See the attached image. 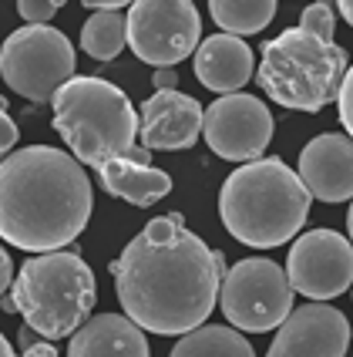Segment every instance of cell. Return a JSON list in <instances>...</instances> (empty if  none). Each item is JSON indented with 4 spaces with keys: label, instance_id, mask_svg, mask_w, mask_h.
Masks as SVG:
<instances>
[{
    "label": "cell",
    "instance_id": "obj_18",
    "mask_svg": "<svg viewBox=\"0 0 353 357\" xmlns=\"http://www.w3.org/2000/svg\"><path fill=\"white\" fill-rule=\"evenodd\" d=\"M168 357H256L253 344L242 337L235 327H219V324H202L196 331L182 334Z\"/></svg>",
    "mask_w": 353,
    "mask_h": 357
},
{
    "label": "cell",
    "instance_id": "obj_12",
    "mask_svg": "<svg viewBox=\"0 0 353 357\" xmlns=\"http://www.w3.org/2000/svg\"><path fill=\"white\" fill-rule=\"evenodd\" d=\"M350 337L353 331L347 314L323 300H313L290 310L266 357H347Z\"/></svg>",
    "mask_w": 353,
    "mask_h": 357
},
{
    "label": "cell",
    "instance_id": "obj_26",
    "mask_svg": "<svg viewBox=\"0 0 353 357\" xmlns=\"http://www.w3.org/2000/svg\"><path fill=\"white\" fill-rule=\"evenodd\" d=\"M10 283H14V259L0 246V297H3V290H10Z\"/></svg>",
    "mask_w": 353,
    "mask_h": 357
},
{
    "label": "cell",
    "instance_id": "obj_25",
    "mask_svg": "<svg viewBox=\"0 0 353 357\" xmlns=\"http://www.w3.org/2000/svg\"><path fill=\"white\" fill-rule=\"evenodd\" d=\"M20 357H58V347L51 340L38 337V340H31L27 347H20Z\"/></svg>",
    "mask_w": 353,
    "mask_h": 357
},
{
    "label": "cell",
    "instance_id": "obj_7",
    "mask_svg": "<svg viewBox=\"0 0 353 357\" xmlns=\"http://www.w3.org/2000/svg\"><path fill=\"white\" fill-rule=\"evenodd\" d=\"M0 78L20 98L51 101L64 81L74 78V44L47 24H24L0 47Z\"/></svg>",
    "mask_w": 353,
    "mask_h": 357
},
{
    "label": "cell",
    "instance_id": "obj_20",
    "mask_svg": "<svg viewBox=\"0 0 353 357\" xmlns=\"http://www.w3.org/2000/svg\"><path fill=\"white\" fill-rule=\"evenodd\" d=\"M209 14L226 34H259L276 17V0H209Z\"/></svg>",
    "mask_w": 353,
    "mask_h": 357
},
{
    "label": "cell",
    "instance_id": "obj_24",
    "mask_svg": "<svg viewBox=\"0 0 353 357\" xmlns=\"http://www.w3.org/2000/svg\"><path fill=\"white\" fill-rule=\"evenodd\" d=\"M17 139H20L17 121L10 119L7 105H3V98H0V159H7V155L14 152V145H17Z\"/></svg>",
    "mask_w": 353,
    "mask_h": 357
},
{
    "label": "cell",
    "instance_id": "obj_23",
    "mask_svg": "<svg viewBox=\"0 0 353 357\" xmlns=\"http://www.w3.org/2000/svg\"><path fill=\"white\" fill-rule=\"evenodd\" d=\"M336 108H340V125L347 128V135L353 139V64L343 75V84L336 91Z\"/></svg>",
    "mask_w": 353,
    "mask_h": 357
},
{
    "label": "cell",
    "instance_id": "obj_30",
    "mask_svg": "<svg viewBox=\"0 0 353 357\" xmlns=\"http://www.w3.org/2000/svg\"><path fill=\"white\" fill-rule=\"evenodd\" d=\"M0 357H17L14 354V347H10V340L3 337V334H0Z\"/></svg>",
    "mask_w": 353,
    "mask_h": 357
},
{
    "label": "cell",
    "instance_id": "obj_4",
    "mask_svg": "<svg viewBox=\"0 0 353 357\" xmlns=\"http://www.w3.org/2000/svg\"><path fill=\"white\" fill-rule=\"evenodd\" d=\"M51 101H54V128L81 165L98 169L108 159L152 165V152L135 145V105L118 84L98 75H74L54 91Z\"/></svg>",
    "mask_w": 353,
    "mask_h": 357
},
{
    "label": "cell",
    "instance_id": "obj_27",
    "mask_svg": "<svg viewBox=\"0 0 353 357\" xmlns=\"http://www.w3.org/2000/svg\"><path fill=\"white\" fill-rule=\"evenodd\" d=\"M152 84H155V91H168V88H178V75L172 68H158L155 75H152Z\"/></svg>",
    "mask_w": 353,
    "mask_h": 357
},
{
    "label": "cell",
    "instance_id": "obj_10",
    "mask_svg": "<svg viewBox=\"0 0 353 357\" xmlns=\"http://www.w3.org/2000/svg\"><path fill=\"white\" fill-rule=\"evenodd\" d=\"M273 115L262 98L233 91L216 98L202 112V135L209 149L226 162H253L273 142Z\"/></svg>",
    "mask_w": 353,
    "mask_h": 357
},
{
    "label": "cell",
    "instance_id": "obj_19",
    "mask_svg": "<svg viewBox=\"0 0 353 357\" xmlns=\"http://www.w3.org/2000/svg\"><path fill=\"white\" fill-rule=\"evenodd\" d=\"M128 47V24L121 10H95L81 27V51L95 61H115Z\"/></svg>",
    "mask_w": 353,
    "mask_h": 357
},
{
    "label": "cell",
    "instance_id": "obj_32",
    "mask_svg": "<svg viewBox=\"0 0 353 357\" xmlns=\"http://www.w3.org/2000/svg\"><path fill=\"white\" fill-rule=\"evenodd\" d=\"M64 3H68V0H64Z\"/></svg>",
    "mask_w": 353,
    "mask_h": 357
},
{
    "label": "cell",
    "instance_id": "obj_2",
    "mask_svg": "<svg viewBox=\"0 0 353 357\" xmlns=\"http://www.w3.org/2000/svg\"><path fill=\"white\" fill-rule=\"evenodd\" d=\"M91 206V178L71 152L24 145L0 162V239L17 250H64L84 233Z\"/></svg>",
    "mask_w": 353,
    "mask_h": 357
},
{
    "label": "cell",
    "instance_id": "obj_15",
    "mask_svg": "<svg viewBox=\"0 0 353 357\" xmlns=\"http://www.w3.org/2000/svg\"><path fill=\"white\" fill-rule=\"evenodd\" d=\"M256 61L253 47L235 34H212V38L198 40L196 47V78L219 95H233L242 91L246 81L253 78Z\"/></svg>",
    "mask_w": 353,
    "mask_h": 357
},
{
    "label": "cell",
    "instance_id": "obj_22",
    "mask_svg": "<svg viewBox=\"0 0 353 357\" xmlns=\"http://www.w3.org/2000/svg\"><path fill=\"white\" fill-rule=\"evenodd\" d=\"M64 7V0H17V14L27 24H47Z\"/></svg>",
    "mask_w": 353,
    "mask_h": 357
},
{
    "label": "cell",
    "instance_id": "obj_14",
    "mask_svg": "<svg viewBox=\"0 0 353 357\" xmlns=\"http://www.w3.org/2000/svg\"><path fill=\"white\" fill-rule=\"evenodd\" d=\"M299 178L306 192L323 202L353 199V139L350 135H316L299 152Z\"/></svg>",
    "mask_w": 353,
    "mask_h": 357
},
{
    "label": "cell",
    "instance_id": "obj_29",
    "mask_svg": "<svg viewBox=\"0 0 353 357\" xmlns=\"http://www.w3.org/2000/svg\"><path fill=\"white\" fill-rule=\"evenodd\" d=\"M334 3L340 7V17H343L353 27V0H334Z\"/></svg>",
    "mask_w": 353,
    "mask_h": 357
},
{
    "label": "cell",
    "instance_id": "obj_21",
    "mask_svg": "<svg viewBox=\"0 0 353 357\" xmlns=\"http://www.w3.org/2000/svg\"><path fill=\"white\" fill-rule=\"evenodd\" d=\"M299 31L313 34L320 40H334L336 31V14H334V0H316L299 14Z\"/></svg>",
    "mask_w": 353,
    "mask_h": 357
},
{
    "label": "cell",
    "instance_id": "obj_11",
    "mask_svg": "<svg viewBox=\"0 0 353 357\" xmlns=\"http://www.w3.org/2000/svg\"><path fill=\"white\" fill-rule=\"evenodd\" d=\"M286 280L310 300H334L353 287V243L336 229L296 236L286 257Z\"/></svg>",
    "mask_w": 353,
    "mask_h": 357
},
{
    "label": "cell",
    "instance_id": "obj_6",
    "mask_svg": "<svg viewBox=\"0 0 353 357\" xmlns=\"http://www.w3.org/2000/svg\"><path fill=\"white\" fill-rule=\"evenodd\" d=\"M347 75V51L334 40H320L299 27L283 31L262 44V61L256 68L259 88L283 108L320 112L330 101Z\"/></svg>",
    "mask_w": 353,
    "mask_h": 357
},
{
    "label": "cell",
    "instance_id": "obj_33",
    "mask_svg": "<svg viewBox=\"0 0 353 357\" xmlns=\"http://www.w3.org/2000/svg\"><path fill=\"white\" fill-rule=\"evenodd\" d=\"M0 162H3V159H0Z\"/></svg>",
    "mask_w": 353,
    "mask_h": 357
},
{
    "label": "cell",
    "instance_id": "obj_5",
    "mask_svg": "<svg viewBox=\"0 0 353 357\" xmlns=\"http://www.w3.org/2000/svg\"><path fill=\"white\" fill-rule=\"evenodd\" d=\"M10 300L34 334L44 340H64L91 317L98 287L81 253L51 250L24 259L10 283Z\"/></svg>",
    "mask_w": 353,
    "mask_h": 357
},
{
    "label": "cell",
    "instance_id": "obj_17",
    "mask_svg": "<svg viewBox=\"0 0 353 357\" xmlns=\"http://www.w3.org/2000/svg\"><path fill=\"white\" fill-rule=\"evenodd\" d=\"M98 182L108 196L125 199L132 206H152V202L172 192L168 172L132 159H108L104 165H98Z\"/></svg>",
    "mask_w": 353,
    "mask_h": 357
},
{
    "label": "cell",
    "instance_id": "obj_9",
    "mask_svg": "<svg viewBox=\"0 0 353 357\" xmlns=\"http://www.w3.org/2000/svg\"><path fill=\"white\" fill-rule=\"evenodd\" d=\"M128 47L152 68L185 61L202 40V17L192 0H135L125 14Z\"/></svg>",
    "mask_w": 353,
    "mask_h": 357
},
{
    "label": "cell",
    "instance_id": "obj_16",
    "mask_svg": "<svg viewBox=\"0 0 353 357\" xmlns=\"http://www.w3.org/2000/svg\"><path fill=\"white\" fill-rule=\"evenodd\" d=\"M68 357H148V340L125 314H95L71 334Z\"/></svg>",
    "mask_w": 353,
    "mask_h": 357
},
{
    "label": "cell",
    "instance_id": "obj_3",
    "mask_svg": "<svg viewBox=\"0 0 353 357\" xmlns=\"http://www.w3.org/2000/svg\"><path fill=\"white\" fill-rule=\"evenodd\" d=\"M313 196L283 159L242 162L222 182L219 216L226 233L256 250L283 246L303 229Z\"/></svg>",
    "mask_w": 353,
    "mask_h": 357
},
{
    "label": "cell",
    "instance_id": "obj_13",
    "mask_svg": "<svg viewBox=\"0 0 353 357\" xmlns=\"http://www.w3.org/2000/svg\"><path fill=\"white\" fill-rule=\"evenodd\" d=\"M202 105L178 88L155 91L145 98L138 115V142L148 152H182L192 149L202 135Z\"/></svg>",
    "mask_w": 353,
    "mask_h": 357
},
{
    "label": "cell",
    "instance_id": "obj_31",
    "mask_svg": "<svg viewBox=\"0 0 353 357\" xmlns=\"http://www.w3.org/2000/svg\"><path fill=\"white\" fill-rule=\"evenodd\" d=\"M347 229H350V236H347V239L353 243V202H350V213H347Z\"/></svg>",
    "mask_w": 353,
    "mask_h": 357
},
{
    "label": "cell",
    "instance_id": "obj_28",
    "mask_svg": "<svg viewBox=\"0 0 353 357\" xmlns=\"http://www.w3.org/2000/svg\"><path fill=\"white\" fill-rule=\"evenodd\" d=\"M81 3L91 10H121V7H132L135 0H81Z\"/></svg>",
    "mask_w": 353,
    "mask_h": 357
},
{
    "label": "cell",
    "instance_id": "obj_1",
    "mask_svg": "<svg viewBox=\"0 0 353 357\" xmlns=\"http://www.w3.org/2000/svg\"><path fill=\"white\" fill-rule=\"evenodd\" d=\"M118 303L141 331L182 337L216 310L226 257L196 236L178 213L152 219L111 259Z\"/></svg>",
    "mask_w": 353,
    "mask_h": 357
},
{
    "label": "cell",
    "instance_id": "obj_8",
    "mask_svg": "<svg viewBox=\"0 0 353 357\" xmlns=\"http://www.w3.org/2000/svg\"><path fill=\"white\" fill-rule=\"evenodd\" d=\"M219 303L233 327L246 334H266L290 317L293 287L276 259L249 257L239 259L233 270H226L219 287Z\"/></svg>",
    "mask_w": 353,
    "mask_h": 357
}]
</instances>
